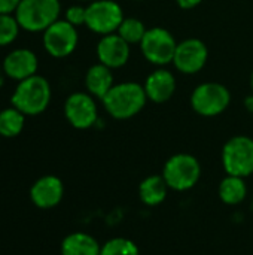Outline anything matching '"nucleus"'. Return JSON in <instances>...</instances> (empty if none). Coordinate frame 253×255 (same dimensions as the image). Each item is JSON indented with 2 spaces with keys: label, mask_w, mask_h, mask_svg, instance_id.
<instances>
[{
  "label": "nucleus",
  "mask_w": 253,
  "mask_h": 255,
  "mask_svg": "<svg viewBox=\"0 0 253 255\" xmlns=\"http://www.w3.org/2000/svg\"><path fill=\"white\" fill-rule=\"evenodd\" d=\"M148 102L145 88L139 82L115 84L101 99L106 112L115 120H130L140 114Z\"/></svg>",
  "instance_id": "nucleus-1"
},
{
  "label": "nucleus",
  "mask_w": 253,
  "mask_h": 255,
  "mask_svg": "<svg viewBox=\"0 0 253 255\" xmlns=\"http://www.w3.org/2000/svg\"><path fill=\"white\" fill-rule=\"evenodd\" d=\"M52 90L49 82L39 75L19 81L12 93L10 103L24 115L36 117L46 111L51 103Z\"/></svg>",
  "instance_id": "nucleus-2"
},
{
  "label": "nucleus",
  "mask_w": 253,
  "mask_h": 255,
  "mask_svg": "<svg viewBox=\"0 0 253 255\" xmlns=\"http://www.w3.org/2000/svg\"><path fill=\"white\" fill-rule=\"evenodd\" d=\"M60 0H21L13 15L22 30L37 33L60 19Z\"/></svg>",
  "instance_id": "nucleus-3"
},
{
  "label": "nucleus",
  "mask_w": 253,
  "mask_h": 255,
  "mask_svg": "<svg viewBox=\"0 0 253 255\" xmlns=\"http://www.w3.org/2000/svg\"><path fill=\"white\" fill-rule=\"evenodd\" d=\"M161 175L170 190L182 193L197 185L201 176V166L194 155L180 152L171 155L166 161Z\"/></svg>",
  "instance_id": "nucleus-4"
},
{
  "label": "nucleus",
  "mask_w": 253,
  "mask_h": 255,
  "mask_svg": "<svg viewBox=\"0 0 253 255\" xmlns=\"http://www.w3.org/2000/svg\"><path fill=\"white\" fill-rule=\"evenodd\" d=\"M222 166L227 175L248 178L253 173V139L234 136L222 148Z\"/></svg>",
  "instance_id": "nucleus-5"
},
{
  "label": "nucleus",
  "mask_w": 253,
  "mask_h": 255,
  "mask_svg": "<svg viewBox=\"0 0 253 255\" xmlns=\"http://www.w3.org/2000/svg\"><path fill=\"white\" fill-rule=\"evenodd\" d=\"M230 103L231 93L219 82L200 84L191 94V106L201 117H218L228 109Z\"/></svg>",
  "instance_id": "nucleus-6"
},
{
  "label": "nucleus",
  "mask_w": 253,
  "mask_h": 255,
  "mask_svg": "<svg viewBox=\"0 0 253 255\" xmlns=\"http://www.w3.org/2000/svg\"><path fill=\"white\" fill-rule=\"evenodd\" d=\"M177 42L174 36L163 27H152L146 30L140 42V51L143 57L154 66L164 67L173 63Z\"/></svg>",
  "instance_id": "nucleus-7"
},
{
  "label": "nucleus",
  "mask_w": 253,
  "mask_h": 255,
  "mask_svg": "<svg viewBox=\"0 0 253 255\" xmlns=\"http://www.w3.org/2000/svg\"><path fill=\"white\" fill-rule=\"evenodd\" d=\"M124 10L115 0H94L86 6L85 25L95 34L116 33L124 21Z\"/></svg>",
  "instance_id": "nucleus-8"
},
{
  "label": "nucleus",
  "mask_w": 253,
  "mask_h": 255,
  "mask_svg": "<svg viewBox=\"0 0 253 255\" xmlns=\"http://www.w3.org/2000/svg\"><path fill=\"white\" fill-rule=\"evenodd\" d=\"M43 48L54 58H66L78 46L79 36L78 27L72 25L66 19H57L43 31Z\"/></svg>",
  "instance_id": "nucleus-9"
},
{
  "label": "nucleus",
  "mask_w": 253,
  "mask_h": 255,
  "mask_svg": "<svg viewBox=\"0 0 253 255\" xmlns=\"http://www.w3.org/2000/svg\"><path fill=\"white\" fill-rule=\"evenodd\" d=\"M64 117L69 124L78 130L91 128L98 120L95 97L89 93H72L64 103Z\"/></svg>",
  "instance_id": "nucleus-10"
},
{
  "label": "nucleus",
  "mask_w": 253,
  "mask_h": 255,
  "mask_svg": "<svg viewBox=\"0 0 253 255\" xmlns=\"http://www.w3.org/2000/svg\"><path fill=\"white\" fill-rule=\"evenodd\" d=\"M207 58V45L201 39L189 37L177 43L173 64L183 75H195L206 66Z\"/></svg>",
  "instance_id": "nucleus-11"
},
{
  "label": "nucleus",
  "mask_w": 253,
  "mask_h": 255,
  "mask_svg": "<svg viewBox=\"0 0 253 255\" xmlns=\"http://www.w3.org/2000/svg\"><path fill=\"white\" fill-rule=\"evenodd\" d=\"M97 58L98 63L113 69L125 66L130 60V43H127L118 33H110L101 36L97 43Z\"/></svg>",
  "instance_id": "nucleus-12"
},
{
  "label": "nucleus",
  "mask_w": 253,
  "mask_h": 255,
  "mask_svg": "<svg viewBox=\"0 0 253 255\" xmlns=\"http://www.w3.org/2000/svg\"><path fill=\"white\" fill-rule=\"evenodd\" d=\"M6 76L13 81H24L30 76L37 75L39 60L37 55L27 48H18L10 51L1 61Z\"/></svg>",
  "instance_id": "nucleus-13"
},
{
  "label": "nucleus",
  "mask_w": 253,
  "mask_h": 255,
  "mask_svg": "<svg viewBox=\"0 0 253 255\" xmlns=\"http://www.w3.org/2000/svg\"><path fill=\"white\" fill-rule=\"evenodd\" d=\"M64 196V185L58 176L46 175L39 178L30 190V199L39 209L55 208Z\"/></svg>",
  "instance_id": "nucleus-14"
},
{
  "label": "nucleus",
  "mask_w": 253,
  "mask_h": 255,
  "mask_svg": "<svg viewBox=\"0 0 253 255\" xmlns=\"http://www.w3.org/2000/svg\"><path fill=\"white\" fill-rule=\"evenodd\" d=\"M143 88L148 100L154 103H166L176 91V78L170 70L160 67L148 75Z\"/></svg>",
  "instance_id": "nucleus-15"
},
{
  "label": "nucleus",
  "mask_w": 253,
  "mask_h": 255,
  "mask_svg": "<svg viewBox=\"0 0 253 255\" xmlns=\"http://www.w3.org/2000/svg\"><path fill=\"white\" fill-rule=\"evenodd\" d=\"M113 85H115V79H113L112 69L101 63L92 64L85 73L86 93H89L92 97L101 100Z\"/></svg>",
  "instance_id": "nucleus-16"
},
{
  "label": "nucleus",
  "mask_w": 253,
  "mask_h": 255,
  "mask_svg": "<svg viewBox=\"0 0 253 255\" xmlns=\"http://www.w3.org/2000/svg\"><path fill=\"white\" fill-rule=\"evenodd\" d=\"M100 250L97 239L84 232L70 233L61 242V255H100Z\"/></svg>",
  "instance_id": "nucleus-17"
},
{
  "label": "nucleus",
  "mask_w": 253,
  "mask_h": 255,
  "mask_svg": "<svg viewBox=\"0 0 253 255\" xmlns=\"http://www.w3.org/2000/svg\"><path fill=\"white\" fill-rule=\"evenodd\" d=\"M169 190L170 188L163 175H151L140 182L139 197L146 206H158L167 199Z\"/></svg>",
  "instance_id": "nucleus-18"
},
{
  "label": "nucleus",
  "mask_w": 253,
  "mask_h": 255,
  "mask_svg": "<svg viewBox=\"0 0 253 255\" xmlns=\"http://www.w3.org/2000/svg\"><path fill=\"white\" fill-rule=\"evenodd\" d=\"M218 193H219V199L225 205L236 206V205H240L246 199V196H248V185L245 182V178L227 175L221 181Z\"/></svg>",
  "instance_id": "nucleus-19"
},
{
  "label": "nucleus",
  "mask_w": 253,
  "mask_h": 255,
  "mask_svg": "<svg viewBox=\"0 0 253 255\" xmlns=\"http://www.w3.org/2000/svg\"><path fill=\"white\" fill-rule=\"evenodd\" d=\"M25 124V115L16 108L10 106L0 111V136L15 137L18 136Z\"/></svg>",
  "instance_id": "nucleus-20"
},
{
  "label": "nucleus",
  "mask_w": 253,
  "mask_h": 255,
  "mask_svg": "<svg viewBox=\"0 0 253 255\" xmlns=\"http://www.w3.org/2000/svg\"><path fill=\"white\" fill-rule=\"evenodd\" d=\"M146 27L143 24V21H140L139 18H124V21L121 22L119 28H118V34L130 45L139 43L142 42L143 36L146 34Z\"/></svg>",
  "instance_id": "nucleus-21"
},
{
  "label": "nucleus",
  "mask_w": 253,
  "mask_h": 255,
  "mask_svg": "<svg viewBox=\"0 0 253 255\" xmlns=\"http://www.w3.org/2000/svg\"><path fill=\"white\" fill-rule=\"evenodd\" d=\"M100 255H140L139 247L127 238H113L101 245Z\"/></svg>",
  "instance_id": "nucleus-22"
},
{
  "label": "nucleus",
  "mask_w": 253,
  "mask_h": 255,
  "mask_svg": "<svg viewBox=\"0 0 253 255\" xmlns=\"http://www.w3.org/2000/svg\"><path fill=\"white\" fill-rule=\"evenodd\" d=\"M19 24L13 13H0V46H7L19 34Z\"/></svg>",
  "instance_id": "nucleus-23"
},
{
  "label": "nucleus",
  "mask_w": 253,
  "mask_h": 255,
  "mask_svg": "<svg viewBox=\"0 0 253 255\" xmlns=\"http://www.w3.org/2000/svg\"><path fill=\"white\" fill-rule=\"evenodd\" d=\"M64 19L67 22H70L72 25H75V27L85 25V21H86V6H82V4L69 6L66 9Z\"/></svg>",
  "instance_id": "nucleus-24"
},
{
  "label": "nucleus",
  "mask_w": 253,
  "mask_h": 255,
  "mask_svg": "<svg viewBox=\"0 0 253 255\" xmlns=\"http://www.w3.org/2000/svg\"><path fill=\"white\" fill-rule=\"evenodd\" d=\"M21 0H0V13H15Z\"/></svg>",
  "instance_id": "nucleus-25"
},
{
  "label": "nucleus",
  "mask_w": 253,
  "mask_h": 255,
  "mask_svg": "<svg viewBox=\"0 0 253 255\" xmlns=\"http://www.w3.org/2000/svg\"><path fill=\"white\" fill-rule=\"evenodd\" d=\"M203 0H176V3L182 7V9H194L197 7Z\"/></svg>",
  "instance_id": "nucleus-26"
},
{
  "label": "nucleus",
  "mask_w": 253,
  "mask_h": 255,
  "mask_svg": "<svg viewBox=\"0 0 253 255\" xmlns=\"http://www.w3.org/2000/svg\"><path fill=\"white\" fill-rule=\"evenodd\" d=\"M245 108H246L248 112L253 114V93L251 96H248V97L245 99Z\"/></svg>",
  "instance_id": "nucleus-27"
},
{
  "label": "nucleus",
  "mask_w": 253,
  "mask_h": 255,
  "mask_svg": "<svg viewBox=\"0 0 253 255\" xmlns=\"http://www.w3.org/2000/svg\"><path fill=\"white\" fill-rule=\"evenodd\" d=\"M6 72H4V67H3V63H0V88L4 85V82H6Z\"/></svg>",
  "instance_id": "nucleus-28"
},
{
  "label": "nucleus",
  "mask_w": 253,
  "mask_h": 255,
  "mask_svg": "<svg viewBox=\"0 0 253 255\" xmlns=\"http://www.w3.org/2000/svg\"><path fill=\"white\" fill-rule=\"evenodd\" d=\"M251 87H252V93H253V72H252V75H251Z\"/></svg>",
  "instance_id": "nucleus-29"
},
{
  "label": "nucleus",
  "mask_w": 253,
  "mask_h": 255,
  "mask_svg": "<svg viewBox=\"0 0 253 255\" xmlns=\"http://www.w3.org/2000/svg\"><path fill=\"white\" fill-rule=\"evenodd\" d=\"M78 1H88V3H91V1H94V0H78Z\"/></svg>",
  "instance_id": "nucleus-30"
},
{
  "label": "nucleus",
  "mask_w": 253,
  "mask_h": 255,
  "mask_svg": "<svg viewBox=\"0 0 253 255\" xmlns=\"http://www.w3.org/2000/svg\"><path fill=\"white\" fill-rule=\"evenodd\" d=\"M134 1H143V0H134Z\"/></svg>",
  "instance_id": "nucleus-31"
}]
</instances>
